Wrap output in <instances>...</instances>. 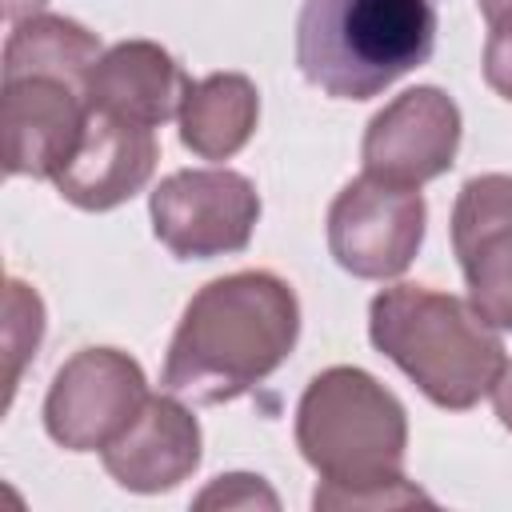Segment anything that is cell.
Here are the masks:
<instances>
[{
  "instance_id": "1",
  "label": "cell",
  "mask_w": 512,
  "mask_h": 512,
  "mask_svg": "<svg viewBox=\"0 0 512 512\" xmlns=\"http://www.w3.org/2000/svg\"><path fill=\"white\" fill-rule=\"evenodd\" d=\"M300 336L296 292L272 272L204 284L168 344L164 388L192 404H224L268 380Z\"/></svg>"
},
{
  "instance_id": "2",
  "label": "cell",
  "mask_w": 512,
  "mask_h": 512,
  "mask_svg": "<svg viewBox=\"0 0 512 512\" xmlns=\"http://www.w3.org/2000/svg\"><path fill=\"white\" fill-rule=\"evenodd\" d=\"M296 444L320 472L316 508L432 504L404 480L408 420L400 400L360 368L320 372L296 408Z\"/></svg>"
},
{
  "instance_id": "3",
  "label": "cell",
  "mask_w": 512,
  "mask_h": 512,
  "mask_svg": "<svg viewBox=\"0 0 512 512\" xmlns=\"http://www.w3.org/2000/svg\"><path fill=\"white\" fill-rule=\"evenodd\" d=\"M372 344L440 408L464 412L480 404L508 368L504 340L472 308V300L392 284L368 308Z\"/></svg>"
},
{
  "instance_id": "4",
  "label": "cell",
  "mask_w": 512,
  "mask_h": 512,
  "mask_svg": "<svg viewBox=\"0 0 512 512\" xmlns=\"http://www.w3.org/2000/svg\"><path fill=\"white\" fill-rule=\"evenodd\" d=\"M436 48L428 0H304L296 64L336 100H372Z\"/></svg>"
},
{
  "instance_id": "5",
  "label": "cell",
  "mask_w": 512,
  "mask_h": 512,
  "mask_svg": "<svg viewBox=\"0 0 512 512\" xmlns=\"http://www.w3.org/2000/svg\"><path fill=\"white\" fill-rule=\"evenodd\" d=\"M152 232L180 260L244 252L260 220L256 184L232 168H184L152 192Z\"/></svg>"
},
{
  "instance_id": "6",
  "label": "cell",
  "mask_w": 512,
  "mask_h": 512,
  "mask_svg": "<svg viewBox=\"0 0 512 512\" xmlns=\"http://www.w3.org/2000/svg\"><path fill=\"white\" fill-rule=\"evenodd\" d=\"M424 196L376 176H356L328 208L332 260L360 280L400 276L424 240Z\"/></svg>"
},
{
  "instance_id": "7",
  "label": "cell",
  "mask_w": 512,
  "mask_h": 512,
  "mask_svg": "<svg viewBox=\"0 0 512 512\" xmlns=\"http://www.w3.org/2000/svg\"><path fill=\"white\" fill-rule=\"evenodd\" d=\"M148 384L140 364L116 348L76 352L52 380L44 428L68 452H104L144 408Z\"/></svg>"
},
{
  "instance_id": "8",
  "label": "cell",
  "mask_w": 512,
  "mask_h": 512,
  "mask_svg": "<svg viewBox=\"0 0 512 512\" xmlns=\"http://www.w3.org/2000/svg\"><path fill=\"white\" fill-rule=\"evenodd\" d=\"M88 124V92L60 76H4L0 148L8 176L56 180Z\"/></svg>"
},
{
  "instance_id": "9",
  "label": "cell",
  "mask_w": 512,
  "mask_h": 512,
  "mask_svg": "<svg viewBox=\"0 0 512 512\" xmlns=\"http://www.w3.org/2000/svg\"><path fill=\"white\" fill-rule=\"evenodd\" d=\"M460 148V108L448 92L420 84L400 92L364 132V172L400 188H420L452 168Z\"/></svg>"
},
{
  "instance_id": "10",
  "label": "cell",
  "mask_w": 512,
  "mask_h": 512,
  "mask_svg": "<svg viewBox=\"0 0 512 512\" xmlns=\"http://www.w3.org/2000/svg\"><path fill=\"white\" fill-rule=\"evenodd\" d=\"M452 248L460 256L468 300L492 324L512 332V176H472L452 208Z\"/></svg>"
},
{
  "instance_id": "11",
  "label": "cell",
  "mask_w": 512,
  "mask_h": 512,
  "mask_svg": "<svg viewBox=\"0 0 512 512\" xmlns=\"http://www.w3.org/2000/svg\"><path fill=\"white\" fill-rule=\"evenodd\" d=\"M156 156L160 148L148 124L88 108L80 144L56 172V192L84 212H108L152 180Z\"/></svg>"
},
{
  "instance_id": "12",
  "label": "cell",
  "mask_w": 512,
  "mask_h": 512,
  "mask_svg": "<svg viewBox=\"0 0 512 512\" xmlns=\"http://www.w3.org/2000/svg\"><path fill=\"white\" fill-rule=\"evenodd\" d=\"M100 456L120 488L168 492L200 464V424L180 396H148L140 416Z\"/></svg>"
},
{
  "instance_id": "13",
  "label": "cell",
  "mask_w": 512,
  "mask_h": 512,
  "mask_svg": "<svg viewBox=\"0 0 512 512\" xmlns=\"http://www.w3.org/2000/svg\"><path fill=\"white\" fill-rule=\"evenodd\" d=\"M192 80L180 64L152 40H124L108 48L88 80V108L128 116L136 124L160 128L164 120L180 116Z\"/></svg>"
},
{
  "instance_id": "14",
  "label": "cell",
  "mask_w": 512,
  "mask_h": 512,
  "mask_svg": "<svg viewBox=\"0 0 512 512\" xmlns=\"http://www.w3.org/2000/svg\"><path fill=\"white\" fill-rule=\"evenodd\" d=\"M256 120V84L240 72H212L196 80L180 104V140L200 160H228L252 140Z\"/></svg>"
},
{
  "instance_id": "15",
  "label": "cell",
  "mask_w": 512,
  "mask_h": 512,
  "mask_svg": "<svg viewBox=\"0 0 512 512\" xmlns=\"http://www.w3.org/2000/svg\"><path fill=\"white\" fill-rule=\"evenodd\" d=\"M104 48L100 40L64 16H28L12 28L4 44V76H60L88 92V80L100 64Z\"/></svg>"
},
{
  "instance_id": "16",
  "label": "cell",
  "mask_w": 512,
  "mask_h": 512,
  "mask_svg": "<svg viewBox=\"0 0 512 512\" xmlns=\"http://www.w3.org/2000/svg\"><path fill=\"white\" fill-rule=\"evenodd\" d=\"M40 336H44V304H40V296L24 280H8V292H4V360H8L4 404H12L20 368L40 348Z\"/></svg>"
},
{
  "instance_id": "17",
  "label": "cell",
  "mask_w": 512,
  "mask_h": 512,
  "mask_svg": "<svg viewBox=\"0 0 512 512\" xmlns=\"http://www.w3.org/2000/svg\"><path fill=\"white\" fill-rule=\"evenodd\" d=\"M276 508V496L260 484V476H248V472H232V476H220L212 488H204L196 496V508Z\"/></svg>"
},
{
  "instance_id": "18",
  "label": "cell",
  "mask_w": 512,
  "mask_h": 512,
  "mask_svg": "<svg viewBox=\"0 0 512 512\" xmlns=\"http://www.w3.org/2000/svg\"><path fill=\"white\" fill-rule=\"evenodd\" d=\"M488 44H484V80L496 88L504 100H512V12L488 24Z\"/></svg>"
},
{
  "instance_id": "19",
  "label": "cell",
  "mask_w": 512,
  "mask_h": 512,
  "mask_svg": "<svg viewBox=\"0 0 512 512\" xmlns=\"http://www.w3.org/2000/svg\"><path fill=\"white\" fill-rule=\"evenodd\" d=\"M492 404H496L500 424L512 432V364H508V368H504V376L496 380V388H492Z\"/></svg>"
},
{
  "instance_id": "20",
  "label": "cell",
  "mask_w": 512,
  "mask_h": 512,
  "mask_svg": "<svg viewBox=\"0 0 512 512\" xmlns=\"http://www.w3.org/2000/svg\"><path fill=\"white\" fill-rule=\"evenodd\" d=\"M40 8H44V0H4V16H8V24H20V20L36 16Z\"/></svg>"
},
{
  "instance_id": "21",
  "label": "cell",
  "mask_w": 512,
  "mask_h": 512,
  "mask_svg": "<svg viewBox=\"0 0 512 512\" xmlns=\"http://www.w3.org/2000/svg\"><path fill=\"white\" fill-rule=\"evenodd\" d=\"M480 4V16L492 24V20H500V16H508L512 12V0H476Z\"/></svg>"
}]
</instances>
